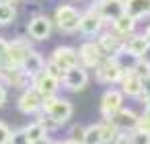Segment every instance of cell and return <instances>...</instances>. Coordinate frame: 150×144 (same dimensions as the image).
Wrapping results in <instances>:
<instances>
[{
	"instance_id": "obj_1",
	"label": "cell",
	"mask_w": 150,
	"mask_h": 144,
	"mask_svg": "<svg viewBox=\"0 0 150 144\" xmlns=\"http://www.w3.org/2000/svg\"><path fill=\"white\" fill-rule=\"evenodd\" d=\"M41 109H43L45 115H50L56 123H64V121H68L70 115H72V103L66 101V99H58V97H54V95L43 97Z\"/></svg>"
},
{
	"instance_id": "obj_2",
	"label": "cell",
	"mask_w": 150,
	"mask_h": 144,
	"mask_svg": "<svg viewBox=\"0 0 150 144\" xmlns=\"http://www.w3.org/2000/svg\"><path fill=\"white\" fill-rule=\"evenodd\" d=\"M123 72H125V68L115 58H105L97 66V78L101 82H117V80H121Z\"/></svg>"
},
{
	"instance_id": "obj_3",
	"label": "cell",
	"mask_w": 150,
	"mask_h": 144,
	"mask_svg": "<svg viewBox=\"0 0 150 144\" xmlns=\"http://www.w3.org/2000/svg\"><path fill=\"white\" fill-rule=\"evenodd\" d=\"M56 23L62 31L66 33H72L78 29L80 25V13L74 9V6H60L56 11Z\"/></svg>"
},
{
	"instance_id": "obj_4",
	"label": "cell",
	"mask_w": 150,
	"mask_h": 144,
	"mask_svg": "<svg viewBox=\"0 0 150 144\" xmlns=\"http://www.w3.org/2000/svg\"><path fill=\"white\" fill-rule=\"evenodd\" d=\"M29 52H31V45L27 41H23V39H17V41L8 43V52H6V58H4V66L6 68H19Z\"/></svg>"
},
{
	"instance_id": "obj_5",
	"label": "cell",
	"mask_w": 150,
	"mask_h": 144,
	"mask_svg": "<svg viewBox=\"0 0 150 144\" xmlns=\"http://www.w3.org/2000/svg\"><path fill=\"white\" fill-rule=\"evenodd\" d=\"M78 62H80L78 52L72 50V48H58V50L54 52V56H52V64H56L62 72H66V70L78 66Z\"/></svg>"
},
{
	"instance_id": "obj_6",
	"label": "cell",
	"mask_w": 150,
	"mask_h": 144,
	"mask_svg": "<svg viewBox=\"0 0 150 144\" xmlns=\"http://www.w3.org/2000/svg\"><path fill=\"white\" fill-rule=\"evenodd\" d=\"M103 21H115L125 13V2L123 0H99V4L95 9Z\"/></svg>"
},
{
	"instance_id": "obj_7",
	"label": "cell",
	"mask_w": 150,
	"mask_h": 144,
	"mask_svg": "<svg viewBox=\"0 0 150 144\" xmlns=\"http://www.w3.org/2000/svg\"><path fill=\"white\" fill-rule=\"evenodd\" d=\"M78 58L82 62V66H88V68H97L101 62H103V52L97 43H82L80 50H78Z\"/></svg>"
},
{
	"instance_id": "obj_8",
	"label": "cell",
	"mask_w": 150,
	"mask_h": 144,
	"mask_svg": "<svg viewBox=\"0 0 150 144\" xmlns=\"http://www.w3.org/2000/svg\"><path fill=\"white\" fill-rule=\"evenodd\" d=\"M62 80H64L66 89H70V91H82L86 87V82H88V76H86V70L82 66H74V68H70V70L64 72Z\"/></svg>"
},
{
	"instance_id": "obj_9",
	"label": "cell",
	"mask_w": 150,
	"mask_h": 144,
	"mask_svg": "<svg viewBox=\"0 0 150 144\" xmlns=\"http://www.w3.org/2000/svg\"><path fill=\"white\" fill-rule=\"evenodd\" d=\"M121 93L119 91H107L103 97H101V115L105 119H111L119 109H121Z\"/></svg>"
},
{
	"instance_id": "obj_10",
	"label": "cell",
	"mask_w": 150,
	"mask_h": 144,
	"mask_svg": "<svg viewBox=\"0 0 150 144\" xmlns=\"http://www.w3.org/2000/svg\"><path fill=\"white\" fill-rule=\"evenodd\" d=\"M41 103H43V97H41L35 89H27V91L21 95V99H19V109H21L23 113L31 115V113H37V111L41 109Z\"/></svg>"
},
{
	"instance_id": "obj_11",
	"label": "cell",
	"mask_w": 150,
	"mask_h": 144,
	"mask_svg": "<svg viewBox=\"0 0 150 144\" xmlns=\"http://www.w3.org/2000/svg\"><path fill=\"white\" fill-rule=\"evenodd\" d=\"M33 80H35V91H37L41 97L56 95V89H58V78L50 76V74L45 72V68H43L39 74H35V76H33Z\"/></svg>"
},
{
	"instance_id": "obj_12",
	"label": "cell",
	"mask_w": 150,
	"mask_h": 144,
	"mask_svg": "<svg viewBox=\"0 0 150 144\" xmlns=\"http://www.w3.org/2000/svg\"><path fill=\"white\" fill-rule=\"evenodd\" d=\"M101 25H103V19L99 17V13H97L95 9H91L88 13L80 15V25H78V29H80L84 35H95V33H99Z\"/></svg>"
},
{
	"instance_id": "obj_13",
	"label": "cell",
	"mask_w": 150,
	"mask_h": 144,
	"mask_svg": "<svg viewBox=\"0 0 150 144\" xmlns=\"http://www.w3.org/2000/svg\"><path fill=\"white\" fill-rule=\"evenodd\" d=\"M50 33H52V21L47 17H35V19H31V23H29V35L33 39L43 41V39L50 37Z\"/></svg>"
},
{
	"instance_id": "obj_14",
	"label": "cell",
	"mask_w": 150,
	"mask_h": 144,
	"mask_svg": "<svg viewBox=\"0 0 150 144\" xmlns=\"http://www.w3.org/2000/svg\"><path fill=\"white\" fill-rule=\"evenodd\" d=\"M117 130H136V123H138V115L129 109H119L111 119H109Z\"/></svg>"
},
{
	"instance_id": "obj_15",
	"label": "cell",
	"mask_w": 150,
	"mask_h": 144,
	"mask_svg": "<svg viewBox=\"0 0 150 144\" xmlns=\"http://www.w3.org/2000/svg\"><path fill=\"white\" fill-rule=\"evenodd\" d=\"M97 45L101 48V52H103L105 58H115L119 52H123V43H121V37H119V35H117V37H113V35H103Z\"/></svg>"
},
{
	"instance_id": "obj_16",
	"label": "cell",
	"mask_w": 150,
	"mask_h": 144,
	"mask_svg": "<svg viewBox=\"0 0 150 144\" xmlns=\"http://www.w3.org/2000/svg\"><path fill=\"white\" fill-rule=\"evenodd\" d=\"M148 48H150V43H148L146 35H134V37L127 39V43H123V50L134 58H144Z\"/></svg>"
},
{
	"instance_id": "obj_17",
	"label": "cell",
	"mask_w": 150,
	"mask_h": 144,
	"mask_svg": "<svg viewBox=\"0 0 150 144\" xmlns=\"http://www.w3.org/2000/svg\"><path fill=\"white\" fill-rule=\"evenodd\" d=\"M121 84H123V93L129 95V97H140L144 93V87H142V78H138L132 70H125L123 76H121Z\"/></svg>"
},
{
	"instance_id": "obj_18",
	"label": "cell",
	"mask_w": 150,
	"mask_h": 144,
	"mask_svg": "<svg viewBox=\"0 0 150 144\" xmlns=\"http://www.w3.org/2000/svg\"><path fill=\"white\" fill-rule=\"evenodd\" d=\"M21 68H23V72H25V74L35 76V74H39V72L45 68V62H43V58H41L37 52H33V50H31V52L25 56V60H23Z\"/></svg>"
},
{
	"instance_id": "obj_19",
	"label": "cell",
	"mask_w": 150,
	"mask_h": 144,
	"mask_svg": "<svg viewBox=\"0 0 150 144\" xmlns=\"http://www.w3.org/2000/svg\"><path fill=\"white\" fill-rule=\"evenodd\" d=\"M125 2V15L132 19H142L150 15V0H123Z\"/></svg>"
},
{
	"instance_id": "obj_20",
	"label": "cell",
	"mask_w": 150,
	"mask_h": 144,
	"mask_svg": "<svg viewBox=\"0 0 150 144\" xmlns=\"http://www.w3.org/2000/svg\"><path fill=\"white\" fill-rule=\"evenodd\" d=\"M134 27H136V19H132L129 15H121V17H117L115 21H113V29H115V35H119L121 39L125 37V35H132V31H134Z\"/></svg>"
},
{
	"instance_id": "obj_21",
	"label": "cell",
	"mask_w": 150,
	"mask_h": 144,
	"mask_svg": "<svg viewBox=\"0 0 150 144\" xmlns=\"http://www.w3.org/2000/svg\"><path fill=\"white\" fill-rule=\"evenodd\" d=\"M15 17H17V11H15V6L11 4V0H2V2H0V25L13 23Z\"/></svg>"
},
{
	"instance_id": "obj_22",
	"label": "cell",
	"mask_w": 150,
	"mask_h": 144,
	"mask_svg": "<svg viewBox=\"0 0 150 144\" xmlns=\"http://www.w3.org/2000/svg\"><path fill=\"white\" fill-rule=\"evenodd\" d=\"M80 142H82V144H101L103 138H101V128H99V123L86 128L84 134H82V140H80Z\"/></svg>"
},
{
	"instance_id": "obj_23",
	"label": "cell",
	"mask_w": 150,
	"mask_h": 144,
	"mask_svg": "<svg viewBox=\"0 0 150 144\" xmlns=\"http://www.w3.org/2000/svg\"><path fill=\"white\" fill-rule=\"evenodd\" d=\"M25 134H27V140L33 144V142H37V140H41V138H45V128L39 123V121H35V123H31V126H27L25 128Z\"/></svg>"
},
{
	"instance_id": "obj_24",
	"label": "cell",
	"mask_w": 150,
	"mask_h": 144,
	"mask_svg": "<svg viewBox=\"0 0 150 144\" xmlns=\"http://www.w3.org/2000/svg\"><path fill=\"white\" fill-rule=\"evenodd\" d=\"M99 128H101V138H103V142H113V140H115L117 128H115L109 119H105L103 123H99Z\"/></svg>"
},
{
	"instance_id": "obj_25",
	"label": "cell",
	"mask_w": 150,
	"mask_h": 144,
	"mask_svg": "<svg viewBox=\"0 0 150 144\" xmlns=\"http://www.w3.org/2000/svg\"><path fill=\"white\" fill-rule=\"evenodd\" d=\"M132 72H134L138 78H146V76L150 74V62L144 60V58H138L136 64H134V68H132Z\"/></svg>"
},
{
	"instance_id": "obj_26",
	"label": "cell",
	"mask_w": 150,
	"mask_h": 144,
	"mask_svg": "<svg viewBox=\"0 0 150 144\" xmlns=\"http://www.w3.org/2000/svg\"><path fill=\"white\" fill-rule=\"evenodd\" d=\"M132 144H150V134L148 132H142V130H136L134 136H129Z\"/></svg>"
},
{
	"instance_id": "obj_27",
	"label": "cell",
	"mask_w": 150,
	"mask_h": 144,
	"mask_svg": "<svg viewBox=\"0 0 150 144\" xmlns=\"http://www.w3.org/2000/svg\"><path fill=\"white\" fill-rule=\"evenodd\" d=\"M136 130H142V132H148L150 134V109H146V113L142 117H138Z\"/></svg>"
},
{
	"instance_id": "obj_28",
	"label": "cell",
	"mask_w": 150,
	"mask_h": 144,
	"mask_svg": "<svg viewBox=\"0 0 150 144\" xmlns=\"http://www.w3.org/2000/svg\"><path fill=\"white\" fill-rule=\"evenodd\" d=\"M6 144H31V142L27 140L25 130H21V132H17V134H11V138H8Z\"/></svg>"
},
{
	"instance_id": "obj_29",
	"label": "cell",
	"mask_w": 150,
	"mask_h": 144,
	"mask_svg": "<svg viewBox=\"0 0 150 144\" xmlns=\"http://www.w3.org/2000/svg\"><path fill=\"white\" fill-rule=\"evenodd\" d=\"M8 138H11V130H8V126L0 121V144H6Z\"/></svg>"
},
{
	"instance_id": "obj_30",
	"label": "cell",
	"mask_w": 150,
	"mask_h": 144,
	"mask_svg": "<svg viewBox=\"0 0 150 144\" xmlns=\"http://www.w3.org/2000/svg\"><path fill=\"white\" fill-rule=\"evenodd\" d=\"M45 72H47L50 76H54V78H58V80L64 76V72H62V70H60L56 64H50V66H45Z\"/></svg>"
},
{
	"instance_id": "obj_31",
	"label": "cell",
	"mask_w": 150,
	"mask_h": 144,
	"mask_svg": "<svg viewBox=\"0 0 150 144\" xmlns=\"http://www.w3.org/2000/svg\"><path fill=\"white\" fill-rule=\"evenodd\" d=\"M6 52H8V41H4V39H0V62H2V64H4ZM4 68H6V66H4Z\"/></svg>"
},
{
	"instance_id": "obj_32",
	"label": "cell",
	"mask_w": 150,
	"mask_h": 144,
	"mask_svg": "<svg viewBox=\"0 0 150 144\" xmlns=\"http://www.w3.org/2000/svg\"><path fill=\"white\" fill-rule=\"evenodd\" d=\"M142 87H144L146 93H150V74H148L146 78H142Z\"/></svg>"
},
{
	"instance_id": "obj_33",
	"label": "cell",
	"mask_w": 150,
	"mask_h": 144,
	"mask_svg": "<svg viewBox=\"0 0 150 144\" xmlns=\"http://www.w3.org/2000/svg\"><path fill=\"white\" fill-rule=\"evenodd\" d=\"M4 101H6V91H4L2 84H0V105H4Z\"/></svg>"
},
{
	"instance_id": "obj_34",
	"label": "cell",
	"mask_w": 150,
	"mask_h": 144,
	"mask_svg": "<svg viewBox=\"0 0 150 144\" xmlns=\"http://www.w3.org/2000/svg\"><path fill=\"white\" fill-rule=\"evenodd\" d=\"M58 144H82L80 140H66V142H58Z\"/></svg>"
},
{
	"instance_id": "obj_35",
	"label": "cell",
	"mask_w": 150,
	"mask_h": 144,
	"mask_svg": "<svg viewBox=\"0 0 150 144\" xmlns=\"http://www.w3.org/2000/svg\"><path fill=\"white\" fill-rule=\"evenodd\" d=\"M33 144H52L47 138H41V140H37V142H33Z\"/></svg>"
},
{
	"instance_id": "obj_36",
	"label": "cell",
	"mask_w": 150,
	"mask_h": 144,
	"mask_svg": "<svg viewBox=\"0 0 150 144\" xmlns=\"http://www.w3.org/2000/svg\"><path fill=\"white\" fill-rule=\"evenodd\" d=\"M146 109H150V93H146Z\"/></svg>"
},
{
	"instance_id": "obj_37",
	"label": "cell",
	"mask_w": 150,
	"mask_h": 144,
	"mask_svg": "<svg viewBox=\"0 0 150 144\" xmlns=\"http://www.w3.org/2000/svg\"><path fill=\"white\" fill-rule=\"evenodd\" d=\"M2 72H4V64L0 62V76H2Z\"/></svg>"
},
{
	"instance_id": "obj_38",
	"label": "cell",
	"mask_w": 150,
	"mask_h": 144,
	"mask_svg": "<svg viewBox=\"0 0 150 144\" xmlns=\"http://www.w3.org/2000/svg\"><path fill=\"white\" fill-rule=\"evenodd\" d=\"M146 39H148V43H150V27H148V31H146Z\"/></svg>"
},
{
	"instance_id": "obj_39",
	"label": "cell",
	"mask_w": 150,
	"mask_h": 144,
	"mask_svg": "<svg viewBox=\"0 0 150 144\" xmlns=\"http://www.w3.org/2000/svg\"><path fill=\"white\" fill-rule=\"evenodd\" d=\"M101 144H111V142H101Z\"/></svg>"
},
{
	"instance_id": "obj_40",
	"label": "cell",
	"mask_w": 150,
	"mask_h": 144,
	"mask_svg": "<svg viewBox=\"0 0 150 144\" xmlns=\"http://www.w3.org/2000/svg\"><path fill=\"white\" fill-rule=\"evenodd\" d=\"M97 2H99V0H97Z\"/></svg>"
}]
</instances>
